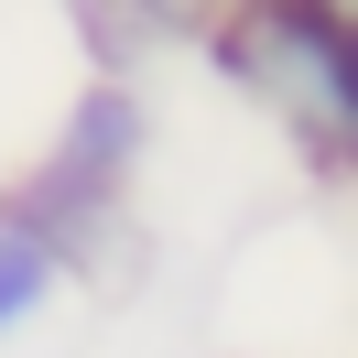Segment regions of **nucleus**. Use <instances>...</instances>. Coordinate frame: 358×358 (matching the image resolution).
I'll return each mask as SVG.
<instances>
[{
  "instance_id": "f257e3e1",
  "label": "nucleus",
  "mask_w": 358,
  "mask_h": 358,
  "mask_svg": "<svg viewBox=\"0 0 358 358\" xmlns=\"http://www.w3.org/2000/svg\"><path fill=\"white\" fill-rule=\"evenodd\" d=\"M196 55L293 141V163L315 185H336L358 163V22H348V0H239Z\"/></svg>"
},
{
  "instance_id": "f03ea898",
  "label": "nucleus",
  "mask_w": 358,
  "mask_h": 358,
  "mask_svg": "<svg viewBox=\"0 0 358 358\" xmlns=\"http://www.w3.org/2000/svg\"><path fill=\"white\" fill-rule=\"evenodd\" d=\"M66 282H76V271L55 261V239H33V228L11 217V206H0V348L44 326V315L66 304Z\"/></svg>"
},
{
  "instance_id": "7ed1b4c3",
  "label": "nucleus",
  "mask_w": 358,
  "mask_h": 358,
  "mask_svg": "<svg viewBox=\"0 0 358 358\" xmlns=\"http://www.w3.org/2000/svg\"><path fill=\"white\" fill-rule=\"evenodd\" d=\"M66 22H76L87 76H141V66H152V33L131 22V0H66Z\"/></svg>"
},
{
  "instance_id": "20e7f679",
  "label": "nucleus",
  "mask_w": 358,
  "mask_h": 358,
  "mask_svg": "<svg viewBox=\"0 0 358 358\" xmlns=\"http://www.w3.org/2000/svg\"><path fill=\"white\" fill-rule=\"evenodd\" d=\"M239 0H131V22L152 33V55H174V44H206V33L228 22Z\"/></svg>"
}]
</instances>
